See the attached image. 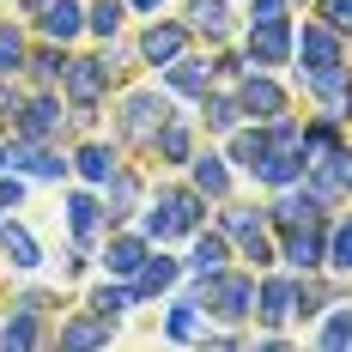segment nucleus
Instances as JSON below:
<instances>
[{
    "instance_id": "f257e3e1",
    "label": "nucleus",
    "mask_w": 352,
    "mask_h": 352,
    "mask_svg": "<svg viewBox=\"0 0 352 352\" xmlns=\"http://www.w3.org/2000/svg\"><path fill=\"white\" fill-rule=\"evenodd\" d=\"M201 212H207V195L188 182H164L158 188V207H146V219H140V231L152 237V243H170V237H195L201 231Z\"/></svg>"
},
{
    "instance_id": "f03ea898",
    "label": "nucleus",
    "mask_w": 352,
    "mask_h": 352,
    "mask_svg": "<svg viewBox=\"0 0 352 352\" xmlns=\"http://www.w3.org/2000/svg\"><path fill=\"white\" fill-rule=\"evenodd\" d=\"M201 298H207V316H219V322H243V316H255V274H207L201 280Z\"/></svg>"
},
{
    "instance_id": "7ed1b4c3",
    "label": "nucleus",
    "mask_w": 352,
    "mask_h": 352,
    "mask_svg": "<svg viewBox=\"0 0 352 352\" xmlns=\"http://www.w3.org/2000/svg\"><path fill=\"white\" fill-rule=\"evenodd\" d=\"M164 122H170V98H158V91H128V98H122V116H116V134L128 146H152Z\"/></svg>"
},
{
    "instance_id": "20e7f679",
    "label": "nucleus",
    "mask_w": 352,
    "mask_h": 352,
    "mask_svg": "<svg viewBox=\"0 0 352 352\" xmlns=\"http://www.w3.org/2000/svg\"><path fill=\"white\" fill-rule=\"evenodd\" d=\"M243 55H249V67H285V61L298 55V31H292V19H249Z\"/></svg>"
},
{
    "instance_id": "39448f33",
    "label": "nucleus",
    "mask_w": 352,
    "mask_h": 352,
    "mask_svg": "<svg viewBox=\"0 0 352 352\" xmlns=\"http://www.w3.org/2000/svg\"><path fill=\"white\" fill-rule=\"evenodd\" d=\"M109 79H116V67H109L104 55H67V73H61V91L73 98V109H98L109 91Z\"/></svg>"
},
{
    "instance_id": "423d86ee",
    "label": "nucleus",
    "mask_w": 352,
    "mask_h": 352,
    "mask_svg": "<svg viewBox=\"0 0 352 352\" xmlns=\"http://www.w3.org/2000/svg\"><path fill=\"white\" fill-rule=\"evenodd\" d=\"M304 182L322 195V207L346 201V195H352V146H328V152H316L310 170H304Z\"/></svg>"
},
{
    "instance_id": "0eeeda50",
    "label": "nucleus",
    "mask_w": 352,
    "mask_h": 352,
    "mask_svg": "<svg viewBox=\"0 0 352 352\" xmlns=\"http://www.w3.org/2000/svg\"><path fill=\"white\" fill-rule=\"evenodd\" d=\"M280 261H292V274H316L328 267V225L310 219V225H292L280 237Z\"/></svg>"
},
{
    "instance_id": "6e6552de",
    "label": "nucleus",
    "mask_w": 352,
    "mask_h": 352,
    "mask_svg": "<svg viewBox=\"0 0 352 352\" xmlns=\"http://www.w3.org/2000/svg\"><path fill=\"white\" fill-rule=\"evenodd\" d=\"M237 104H243V116H255V122H280V116H292L280 79H274L267 67H255V73L237 79Z\"/></svg>"
},
{
    "instance_id": "1a4fd4ad",
    "label": "nucleus",
    "mask_w": 352,
    "mask_h": 352,
    "mask_svg": "<svg viewBox=\"0 0 352 352\" xmlns=\"http://www.w3.org/2000/svg\"><path fill=\"white\" fill-rule=\"evenodd\" d=\"M6 164H12L19 176H36V182H61V176L73 170V158H61V152H55V140H19V134H12Z\"/></svg>"
},
{
    "instance_id": "9d476101",
    "label": "nucleus",
    "mask_w": 352,
    "mask_h": 352,
    "mask_svg": "<svg viewBox=\"0 0 352 352\" xmlns=\"http://www.w3.org/2000/svg\"><path fill=\"white\" fill-rule=\"evenodd\" d=\"M298 61H304V73L340 67V61H346V36L334 31V25H322V19H304V31H298Z\"/></svg>"
},
{
    "instance_id": "9b49d317",
    "label": "nucleus",
    "mask_w": 352,
    "mask_h": 352,
    "mask_svg": "<svg viewBox=\"0 0 352 352\" xmlns=\"http://www.w3.org/2000/svg\"><path fill=\"white\" fill-rule=\"evenodd\" d=\"M12 134H19V140H55V134H61V98H55V91L19 98V109H12Z\"/></svg>"
},
{
    "instance_id": "f8f14e48",
    "label": "nucleus",
    "mask_w": 352,
    "mask_h": 352,
    "mask_svg": "<svg viewBox=\"0 0 352 352\" xmlns=\"http://www.w3.org/2000/svg\"><path fill=\"white\" fill-rule=\"evenodd\" d=\"M85 31V6L79 0H43L36 6V36H49V43H79Z\"/></svg>"
},
{
    "instance_id": "ddd939ff",
    "label": "nucleus",
    "mask_w": 352,
    "mask_h": 352,
    "mask_svg": "<svg viewBox=\"0 0 352 352\" xmlns=\"http://www.w3.org/2000/svg\"><path fill=\"white\" fill-rule=\"evenodd\" d=\"M67 225H73V243H79V249H91V243H98V231L109 225V212H104V201L91 195V182L67 195Z\"/></svg>"
},
{
    "instance_id": "4468645a",
    "label": "nucleus",
    "mask_w": 352,
    "mask_h": 352,
    "mask_svg": "<svg viewBox=\"0 0 352 352\" xmlns=\"http://www.w3.org/2000/svg\"><path fill=\"white\" fill-rule=\"evenodd\" d=\"M146 255H152V237H146V231H122V237H109V243H104L109 280H134V274L146 267Z\"/></svg>"
},
{
    "instance_id": "2eb2a0df",
    "label": "nucleus",
    "mask_w": 352,
    "mask_h": 352,
    "mask_svg": "<svg viewBox=\"0 0 352 352\" xmlns=\"http://www.w3.org/2000/svg\"><path fill=\"white\" fill-rule=\"evenodd\" d=\"M182 49H188V25H170L164 19V25H146L140 31V61L146 67H170Z\"/></svg>"
},
{
    "instance_id": "dca6fc26",
    "label": "nucleus",
    "mask_w": 352,
    "mask_h": 352,
    "mask_svg": "<svg viewBox=\"0 0 352 352\" xmlns=\"http://www.w3.org/2000/svg\"><path fill=\"white\" fill-rule=\"evenodd\" d=\"M176 280H182V261L158 249V255H146V267L134 274V280H128V292H134V304H146V298H158V292H170Z\"/></svg>"
},
{
    "instance_id": "f3484780",
    "label": "nucleus",
    "mask_w": 352,
    "mask_h": 352,
    "mask_svg": "<svg viewBox=\"0 0 352 352\" xmlns=\"http://www.w3.org/2000/svg\"><path fill=\"white\" fill-rule=\"evenodd\" d=\"M164 85H170L176 98H207L212 91V61H201V55H176L170 67H164Z\"/></svg>"
},
{
    "instance_id": "a211bd4d",
    "label": "nucleus",
    "mask_w": 352,
    "mask_h": 352,
    "mask_svg": "<svg viewBox=\"0 0 352 352\" xmlns=\"http://www.w3.org/2000/svg\"><path fill=\"white\" fill-rule=\"evenodd\" d=\"M255 316L267 322V328H280V322H292L298 316V280H261L255 285Z\"/></svg>"
},
{
    "instance_id": "6ab92c4d",
    "label": "nucleus",
    "mask_w": 352,
    "mask_h": 352,
    "mask_svg": "<svg viewBox=\"0 0 352 352\" xmlns=\"http://www.w3.org/2000/svg\"><path fill=\"white\" fill-rule=\"evenodd\" d=\"M0 255H6L19 274H36V267H43V249H36V237L19 225V219H6V212H0Z\"/></svg>"
},
{
    "instance_id": "aec40b11",
    "label": "nucleus",
    "mask_w": 352,
    "mask_h": 352,
    "mask_svg": "<svg viewBox=\"0 0 352 352\" xmlns=\"http://www.w3.org/2000/svg\"><path fill=\"white\" fill-rule=\"evenodd\" d=\"M104 212H109V225H122V219L140 212V176L134 170H116L104 182Z\"/></svg>"
},
{
    "instance_id": "412c9836",
    "label": "nucleus",
    "mask_w": 352,
    "mask_h": 352,
    "mask_svg": "<svg viewBox=\"0 0 352 352\" xmlns=\"http://www.w3.org/2000/svg\"><path fill=\"white\" fill-rule=\"evenodd\" d=\"M188 267H195L201 280H207V274H225V267H231V237H225V231H195Z\"/></svg>"
},
{
    "instance_id": "4be33fe9",
    "label": "nucleus",
    "mask_w": 352,
    "mask_h": 352,
    "mask_svg": "<svg viewBox=\"0 0 352 352\" xmlns=\"http://www.w3.org/2000/svg\"><path fill=\"white\" fill-rule=\"evenodd\" d=\"M109 334H116V322H104L98 310H79L61 322V346H109Z\"/></svg>"
},
{
    "instance_id": "5701e85b",
    "label": "nucleus",
    "mask_w": 352,
    "mask_h": 352,
    "mask_svg": "<svg viewBox=\"0 0 352 352\" xmlns=\"http://www.w3.org/2000/svg\"><path fill=\"white\" fill-rule=\"evenodd\" d=\"M25 73H31L36 85H61V73H67V43H36L31 55H25Z\"/></svg>"
},
{
    "instance_id": "b1692460",
    "label": "nucleus",
    "mask_w": 352,
    "mask_h": 352,
    "mask_svg": "<svg viewBox=\"0 0 352 352\" xmlns=\"http://www.w3.org/2000/svg\"><path fill=\"white\" fill-rule=\"evenodd\" d=\"M188 31L207 36V43H225V36H231V6H225V0H195V6H188Z\"/></svg>"
},
{
    "instance_id": "393cba45",
    "label": "nucleus",
    "mask_w": 352,
    "mask_h": 352,
    "mask_svg": "<svg viewBox=\"0 0 352 352\" xmlns=\"http://www.w3.org/2000/svg\"><path fill=\"white\" fill-rule=\"evenodd\" d=\"M188 164H195V188H201L207 201H225V195H231V158L201 152V158H188Z\"/></svg>"
},
{
    "instance_id": "a878e982",
    "label": "nucleus",
    "mask_w": 352,
    "mask_h": 352,
    "mask_svg": "<svg viewBox=\"0 0 352 352\" xmlns=\"http://www.w3.org/2000/svg\"><path fill=\"white\" fill-rule=\"evenodd\" d=\"M152 152H158V164H188V158H195V134H188V122H182V116H170V122L158 128Z\"/></svg>"
},
{
    "instance_id": "bb28decb",
    "label": "nucleus",
    "mask_w": 352,
    "mask_h": 352,
    "mask_svg": "<svg viewBox=\"0 0 352 352\" xmlns=\"http://www.w3.org/2000/svg\"><path fill=\"white\" fill-rule=\"evenodd\" d=\"M73 170L85 176L91 188H104V182H109V176H116V170H122V164H116V152H109L104 140H85V146H79V152H73Z\"/></svg>"
},
{
    "instance_id": "cd10ccee",
    "label": "nucleus",
    "mask_w": 352,
    "mask_h": 352,
    "mask_svg": "<svg viewBox=\"0 0 352 352\" xmlns=\"http://www.w3.org/2000/svg\"><path fill=\"white\" fill-rule=\"evenodd\" d=\"M43 340V322H36V310H25V304H12V316L0 322V346L6 352H25Z\"/></svg>"
},
{
    "instance_id": "c85d7f7f",
    "label": "nucleus",
    "mask_w": 352,
    "mask_h": 352,
    "mask_svg": "<svg viewBox=\"0 0 352 352\" xmlns=\"http://www.w3.org/2000/svg\"><path fill=\"white\" fill-rule=\"evenodd\" d=\"M164 334H170V340H195V334H201V292H182V298L170 304Z\"/></svg>"
},
{
    "instance_id": "c756f323",
    "label": "nucleus",
    "mask_w": 352,
    "mask_h": 352,
    "mask_svg": "<svg viewBox=\"0 0 352 352\" xmlns=\"http://www.w3.org/2000/svg\"><path fill=\"white\" fill-rule=\"evenodd\" d=\"M201 109H207V128H212V134H231V128L243 122V104H237L231 91H207Z\"/></svg>"
},
{
    "instance_id": "7c9ffc66",
    "label": "nucleus",
    "mask_w": 352,
    "mask_h": 352,
    "mask_svg": "<svg viewBox=\"0 0 352 352\" xmlns=\"http://www.w3.org/2000/svg\"><path fill=\"white\" fill-rule=\"evenodd\" d=\"M25 55H31V43H25V31L0 19V73H6V79H12V73H25Z\"/></svg>"
},
{
    "instance_id": "2f4dec72",
    "label": "nucleus",
    "mask_w": 352,
    "mask_h": 352,
    "mask_svg": "<svg viewBox=\"0 0 352 352\" xmlns=\"http://www.w3.org/2000/svg\"><path fill=\"white\" fill-rule=\"evenodd\" d=\"M316 346H328V352L352 346V310H346V304H340V310H322V334H316Z\"/></svg>"
},
{
    "instance_id": "473e14b6",
    "label": "nucleus",
    "mask_w": 352,
    "mask_h": 352,
    "mask_svg": "<svg viewBox=\"0 0 352 352\" xmlns=\"http://www.w3.org/2000/svg\"><path fill=\"white\" fill-rule=\"evenodd\" d=\"M128 304H134V292H128V285H98L85 310H98L104 322H122V316H128Z\"/></svg>"
},
{
    "instance_id": "72a5a7b5",
    "label": "nucleus",
    "mask_w": 352,
    "mask_h": 352,
    "mask_svg": "<svg viewBox=\"0 0 352 352\" xmlns=\"http://www.w3.org/2000/svg\"><path fill=\"white\" fill-rule=\"evenodd\" d=\"M122 12H128V0H91V6H85V31L116 36L122 31Z\"/></svg>"
},
{
    "instance_id": "f704fd0d",
    "label": "nucleus",
    "mask_w": 352,
    "mask_h": 352,
    "mask_svg": "<svg viewBox=\"0 0 352 352\" xmlns=\"http://www.w3.org/2000/svg\"><path fill=\"white\" fill-rule=\"evenodd\" d=\"M261 219H267V212H255V207H237V201H231V207L219 212V231H225V237H237V243H243L249 231H261Z\"/></svg>"
},
{
    "instance_id": "c9c22d12",
    "label": "nucleus",
    "mask_w": 352,
    "mask_h": 352,
    "mask_svg": "<svg viewBox=\"0 0 352 352\" xmlns=\"http://www.w3.org/2000/svg\"><path fill=\"white\" fill-rule=\"evenodd\" d=\"M328 267L334 274H352V219L328 225Z\"/></svg>"
},
{
    "instance_id": "e433bc0d",
    "label": "nucleus",
    "mask_w": 352,
    "mask_h": 352,
    "mask_svg": "<svg viewBox=\"0 0 352 352\" xmlns=\"http://www.w3.org/2000/svg\"><path fill=\"white\" fill-rule=\"evenodd\" d=\"M243 261L249 267H274V261H280V243H274L267 231H249L243 237Z\"/></svg>"
},
{
    "instance_id": "4c0bfd02",
    "label": "nucleus",
    "mask_w": 352,
    "mask_h": 352,
    "mask_svg": "<svg viewBox=\"0 0 352 352\" xmlns=\"http://www.w3.org/2000/svg\"><path fill=\"white\" fill-rule=\"evenodd\" d=\"M322 25H334L340 36H352V0H322Z\"/></svg>"
},
{
    "instance_id": "58836bf2",
    "label": "nucleus",
    "mask_w": 352,
    "mask_h": 352,
    "mask_svg": "<svg viewBox=\"0 0 352 352\" xmlns=\"http://www.w3.org/2000/svg\"><path fill=\"white\" fill-rule=\"evenodd\" d=\"M19 201H25V176H19V170H0V212H12Z\"/></svg>"
},
{
    "instance_id": "ea45409f",
    "label": "nucleus",
    "mask_w": 352,
    "mask_h": 352,
    "mask_svg": "<svg viewBox=\"0 0 352 352\" xmlns=\"http://www.w3.org/2000/svg\"><path fill=\"white\" fill-rule=\"evenodd\" d=\"M292 0H249V19H285Z\"/></svg>"
},
{
    "instance_id": "a19ab883",
    "label": "nucleus",
    "mask_w": 352,
    "mask_h": 352,
    "mask_svg": "<svg viewBox=\"0 0 352 352\" xmlns=\"http://www.w3.org/2000/svg\"><path fill=\"white\" fill-rule=\"evenodd\" d=\"M134 12H158V6H170V0H128Z\"/></svg>"
},
{
    "instance_id": "79ce46f5",
    "label": "nucleus",
    "mask_w": 352,
    "mask_h": 352,
    "mask_svg": "<svg viewBox=\"0 0 352 352\" xmlns=\"http://www.w3.org/2000/svg\"><path fill=\"white\" fill-rule=\"evenodd\" d=\"M6 152H12V146H6V140H0V170H12V164H6Z\"/></svg>"
},
{
    "instance_id": "37998d69",
    "label": "nucleus",
    "mask_w": 352,
    "mask_h": 352,
    "mask_svg": "<svg viewBox=\"0 0 352 352\" xmlns=\"http://www.w3.org/2000/svg\"><path fill=\"white\" fill-rule=\"evenodd\" d=\"M19 6H25V12H36V6H43V0H19Z\"/></svg>"
}]
</instances>
